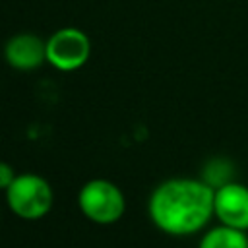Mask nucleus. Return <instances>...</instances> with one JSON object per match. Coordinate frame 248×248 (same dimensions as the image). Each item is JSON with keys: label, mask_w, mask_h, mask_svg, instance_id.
I'll return each mask as SVG.
<instances>
[{"label": "nucleus", "mask_w": 248, "mask_h": 248, "mask_svg": "<svg viewBox=\"0 0 248 248\" xmlns=\"http://www.w3.org/2000/svg\"><path fill=\"white\" fill-rule=\"evenodd\" d=\"M91 50V39L83 29L60 27L46 39V64L56 72L70 74L89 62Z\"/></svg>", "instance_id": "nucleus-4"}, {"label": "nucleus", "mask_w": 248, "mask_h": 248, "mask_svg": "<svg viewBox=\"0 0 248 248\" xmlns=\"http://www.w3.org/2000/svg\"><path fill=\"white\" fill-rule=\"evenodd\" d=\"M4 60L17 72H33L46 62V41L29 31L16 33L4 45Z\"/></svg>", "instance_id": "nucleus-6"}, {"label": "nucleus", "mask_w": 248, "mask_h": 248, "mask_svg": "<svg viewBox=\"0 0 248 248\" xmlns=\"http://www.w3.org/2000/svg\"><path fill=\"white\" fill-rule=\"evenodd\" d=\"M4 194L8 209L23 221H39L46 217L54 203L50 182L37 172H17Z\"/></svg>", "instance_id": "nucleus-2"}, {"label": "nucleus", "mask_w": 248, "mask_h": 248, "mask_svg": "<svg viewBox=\"0 0 248 248\" xmlns=\"http://www.w3.org/2000/svg\"><path fill=\"white\" fill-rule=\"evenodd\" d=\"M215 188L203 178L172 176L159 182L147 198V215L169 236L203 232L213 217Z\"/></svg>", "instance_id": "nucleus-1"}, {"label": "nucleus", "mask_w": 248, "mask_h": 248, "mask_svg": "<svg viewBox=\"0 0 248 248\" xmlns=\"http://www.w3.org/2000/svg\"><path fill=\"white\" fill-rule=\"evenodd\" d=\"M213 217L227 227L248 232V186L229 180L215 188Z\"/></svg>", "instance_id": "nucleus-5"}, {"label": "nucleus", "mask_w": 248, "mask_h": 248, "mask_svg": "<svg viewBox=\"0 0 248 248\" xmlns=\"http://www.w3.org/2000/svg\"><path fill=\"white\" fill-rule=\"evenodd\" d=\"M78 207L95 225H112L126 213V196L108 178H91L78 192Z\"/></svg>", "instance_id": "nucleus-3"}, {"label": "nucleus", "mask_w": 248, "mask_h": 248, "mask_svg": "<svg viewBox=\"0 0 248 248\" xmlns=\"http://www.w3.org/2000/svg\"><path fill=\"white\" fill-rule=\"evenodd\" d=\"M198 248H248V232L219 223L202 232Z\"/></svg>", "instance_id": "nucleus-7"}, {"label": "nucleus", "mask_w": 248, "mask_h": 248, "mask_svg": "<svg viewBox=\"0 0 248 248\" xmlns=\"http://www.w3.org/2000/svg\"><path fill=\"white\" fill-rule=\"evenodd\" d=\"M16 176H17L16 169H14L10 163L0 161V190H2V192H6V190L10 188V184L16 180Z\"/></svg>", "instance_id": "nucleus-8"}]
</instances>
